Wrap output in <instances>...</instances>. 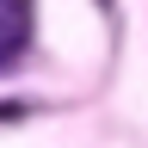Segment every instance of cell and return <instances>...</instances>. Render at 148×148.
<instances>
[{
  "label": "cell",
  "mask_w": 148,
  "mask_h": 148,
  "mask_svg": "<svg viewBox=\"0 0 148 148\" xmlns=\"http://www.w3.org/2000/svg\"><path fill=\"white\" fill-rule=\"evenodd\" d=\"M0 117H6V123H12V117H25V105H0Z\"/></svg>",
  "instance_id": "1"
}]
</instances>
